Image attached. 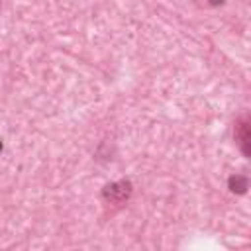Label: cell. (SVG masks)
<instances>
[{
    "label": "cell",
    "instance_id": "cell-3",
    "mask_svg": "<svg viewBox=\"0 0 251 251\" xmlns=\"http://www.w3.org/2000/svg\"><path fill=\"white\" fill-rule=\"evenodd\" d=\"M227 188H229L233 194H245L247 188H249V180H247V176H243V175H231V176L227 178Z\"/></svg>",
    "mask_w": 251,
    "mask_h": 251
},
{
    "label": "cell",
    "instance_id": "cell-2",
    "mask_svg": "<svg viewBox=\"0 0 251 251\" xmlns=\"http://www.w3.org/2000/svg\"><path fill=\"white\" fill-rule=\"evenodd\" d=\"M235 139L239 141V147H241L243 155H249V127H247L245 120H241L235 126Z\"/></svg>",
    "mask_w": 251,
    "mask_h": 251
},
{
    "label": "cell",
    "instance_id": "cell-1",
    "mask_svg": "<svg viewBox=\"0 0 251 251\" xmlns=\"http://www.w3.org/2000/svg\"><path fill=\"white\" fill-rule=\"evenodd\" d=\"M133 192V186L129 180H116L104 186L102 190V198L110 204H124Z\"/></svg>",
    "mask_w": 251,
    "mask_h": 251
},
{
    "label": "cell",
    "instance_id": "cell-4",
    "mask_svg": "<svg viewBox=\"0 0 251 251\" xmlns=\"http://www.w3.org/2000/svg\"><path fill=\"white\" fill-rule=\"evenodd\" d=\"M206 2H208L210 6H222V4L226 2V0H206Z\"/></svg>",
    "mask_w": 251,
    "mask_h": 251
}]
</instances>
